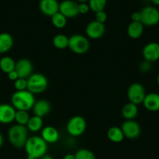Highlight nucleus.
Wrapping results in <instances>:
<instances>
[{"instance_id": "f257e3e1", "label": "nucleus", "mask_w": 159, "mask_h": 159, "mask_svg": "<svg viewBox=\"0 0 159 159\" xmlns=\"http://www.w3.org/2000/svg\"><path fill=\"white\" fill-rule=\"evenodd\" d=\"M27 157L40 159L48 152V144L41 136H31L28 138L24 145Z\"/></svg>"}, {"instance_id": "f03ea898", "label": "nucleus", "mask_w": 159, "mask_h": 159, "mask_svg": "<svg viewBox=\"0 0 159 159\" xmlns=\"http://www.w3.org/2000/svg\"><path fill=\"white\" fill-rule=\"evenodd\" d=\"M35 102L34 95L27 89L16 91L11 96V105L17 110L29 111L32 110Z\"/></svg>"}, {"instance_id": "7ed1b4c3", "label": "nucleus", "mask_w": 159, "mask_h": 159, "mask_svg": "<svg viewBox=\"0 0 159 159\" xmlns=\"http://www.w3.org/2000/svg\"><path fill=\"white\" fill-rule=\"evenodd\" d=\"M28 131L26 126L14 124L9 127L7 136L9 142L16 148H22L24 147L28 139Z\"/></svg>"}, {"instance_id": "20e7f679", "label": "nucleus", "mask_w": 159, "mask_h": 159, "mask_svg": "<svg viewBox=\"0 0 159 159\" xmlns=\"http://www.w3.org/2000/svg\"><path fill=\"white\" fill-rule=\"evenodd\" d=\"M26 80L27 90L34 95L44 93L48 86V79L41 73H33Z\"/></svg>"}, {"instance_id": "39448f33", "label": "nucleus", "mask_w": 159, "mask_h": 159, "mask_svg": "<svg viewBox=\"0 0 159 159\" xmlns=\"http://www.w3.org/2000/svg\"><path fill=\"white\" fill-rule=\"evenodd\" d=\"M68 48L75 54H84L90 49V42L82 34H73L69 37Z\"/></svg>"}, {"instance_id": "423d86ee", "label": "nucleus", "mask_w": 159, "mask_h": 159, "mask_svg": "<svg viewBox=\"0 0 159 159\" xmlns=\"http://www.w3.org/2000/svg\"><path fill=\"white\" fill-rule=\"evenodd\" d=\"M87 121L83 116H74L70 118L67 122L65 130L72 137H80L86 131Z\"/></svg>"}, {"instance_id": "0eeeda50", "label": "nucleus", "mask_w": 159, "mask_h": 159, "mask_svg": "<svg viewBox=\"0 0 159 159\" xmlns=\"http://www.w3.org/2000/svg\"><path fill=\"white\" fill-rule=\"evenodd\" d=\"M146 95V90L143 85L138 82L131 84L128 88L127 98L129 102L136 105L143 103Z\"/></svg>"}, {"instance_id": "6e6552de", "label": "nucleus", "mask_w": 159, "mask_h": 159, "mask_svg": "<svg viewBox=\"0 0 159 159\" xmlns=\"http://www.w3.org/2000/svg\"><path fill=\"white\" fill-rule=\"evenodd\" d=\"M140 14L143 26H153L159 23V10L154 6H145L141 9Z\"/></svg>"}, {"instance_id": "1a4fd4ad", "label": "nucleus", "mask_w": 159, "mask_h": 159, "mask_svg": "<svg viewBox=\"0 0 159 159\" xmlns=\"http://www.w3.org/2000/svg\"><path fill=\"white\" fill-rule=\"evenodd\" d=\"M125 138L128 139H136L139 138L141 133V127L140 124L134 120H125L121 126Z\"/></svg>"}, {"instance_id": "9d476101", "label": "nucleus", "mask_w": 159, "mask_h": 159, "mask_svg": "<svg viewBox=\"0 0 159 159\" xmlns=\"http://www.w3.org/2000/svg\"><path fill=\"white\" fill-rule=\"evenodd\" d=\"M86 34L93 40H97L103 37L105 33V26L104 23H99L96 20L90 21L86 26Z\"/></svg>"}, {"instance_id": "9b49d317", "label": "nucleus", "mask_w": 159, "mask_h": 159, "mask_svg": "<svg viewBox=\"0 0 159 159\" xmlns=\"http://www.w3.org/2000/svg\"><path fill=\"white\" fill-rule=\"evenodd\" d=\"M143 60L154 63L159 60V43L150 42L147 43L142 51Z\"/></svg>"}, {"instance_id": "f8f14e48", "label": "nucleus", "mask_w": 159, "mask_h": 159, "mask_svg": "<svg viewBox=\"0 0 159 159\" xmlns=\"http://www.w3.org/2000/svg\"><path fill=\"white\" fill-rule=\"evenodd\" d=\"M59 12L67 19L76 17L80 14L78 3L73 0H64L59 3Z\"/></svg>"}, {"instance_id": "ddd939ff", "label": "nucleus", "mask_w": 159, "mask_h": 159, "mask_svg": "<svg viewBox=\"0 0 159 159\" xmlns=\"http://www.w3.org/2000/svg\"><path fill=\"white\" fill-rule=\"evenodd\" d=\"M15 70L18 73L19 77L27 79L33 74L34 66L29 59L21 58L16 62Z\"/></svg>"}, {"instance_id": "4468645a", "label": "nucleus", "mask_w": 159, "mask_h": 159, "mask_svg": "<svg viewBox=\"0 0 159 159\" xmlns=\"http://www.w3.org/2000/svg\"><path fill=\"white\" fill-rule=\"evenodd\" d=\"M17 110L11 104H0V124H9L13 122Z\"/></svg>"}, {"instance_id": "2eb2a0df", "label": "nucleus", "mask_w": 159, "mask_h": 159, "mask_svg": "<svg viewBox=\"0 0 159 159\" xmlns=\"http://www.w3.org/2000/svg\"><path fill=\"white\" fill-rule=\"evenodd\" d=\"M39 9L44 15L51 17L59 12V3L57 0H40Z\"/></svg>"}, {"instance_id": "dca6fc26", "label": "nucleus", "mask_w": 159, "mask_h": 159, "mask_svg": "<svg viewBox=\"0 0 159 159\" xmlns=\"http://www.w3.org/2000/svg\"><path fill=\"white\" fill-rule=\"evenodd\" d=\"M32 110L34 115L44 118L51 112V104L46 99H39L36 101Z\"/></svg>"}, {"instance_id": "f3484780", "label": "nucleus", "mask_w": 159, "mask_h": 159, "mask_svg": "<svg viewBox=\"0 0 159 159\" xmlns=\"http://www.w3.org/2000/svg\"><path fill=\"white\" fill-rule=\"evenodd\" d=\"M41 137L47 144H55L59 139V133L55 127L47 126L42 128Z\"/></svg>"}, {"instance_id": "a211bd4d", "label": "nucleus", "mask_w": 159, "mask_h": 159, "mask_svg": "<svg viewBox=\"0 0 159 159\" xmlns=\"http://www.w3.org/2000/svg\"><path fill=\"white\" fill-rule=\"evenodd\" d=\"M143 105L150 112L159 111V94L155 93L147 94L143 99Z\"/></svg>"}, {"instance_id": "6ab92c4d", "label": "nucleus", "mask_w": 159, "mask_h": 159, "mask_svg": "<svg viewBox=\"0 0 159 159\" xmlns=\"http://www.w3.org/2000/svg\"><path fill=\"white\" fill-rule=\"evenodd\" d=\"M144 30V26L141 22H131L127 26V34L130 38L138 39L143 35Z\"/></svg>"}, {"instance_id": "aec40b11", "label": "nucleus", "mask_w": 159, "mask_h": 159, "mask_svg": "<svg viewBox=\"0 0 159 159\" xmlns=\"http://www.w3.org/2000/svg\"><path fill=\"white\" fill-rule=\"evenodd\" d=\"M138 112L139 110L137 105L129 102L123 106L121 113L122 116L124 117L126 120H134L137 117Z\"/></svg>"}, {"instance_id": "412c9836", "label": "nucleus", "mask_w": 159, "mask_h": 159, "mask_svg": "<svg viewBox=\"0 0 159 159\" xmlns=\"http://www.w3.org/2000/svg\"><path fill=\"white\" fill-rule=\"evenodd\" d=\"M14 40L12 35L8 33L0 34V54H6L12 49Z\"/></svg>"}, {"instance_id": "4be33fe9", "label": "nucleus", "mask_w": 159, "mask_h": 159, "mask_svg": "<svg viewBox=\"0 0 159 159\" xmlns=\"http://www.w3.org/2000/svg\"><path fill=\"white\" fill-rule=\"evenodd\" d=\"M107 137L109 141L114 143H120L125 138L121 127H111L107 131Z\"/></svg>"}, {"instance_id": "5701e85b", "label": "nucleus", "mask_w": 159, "mask_h": 159, "mask_svg": "<svg viewBox=\"0 0 159 159\" xmlns=\"http://www.w3.org/2000/svg\"><path fill=\"white\" fill-rule=\"evenodd\" d=\"M43 118L34 115V116H31L26 127L29 131L36 133L41 130L43 127Z\"/></svg>"}, {"instance_id": "b1692460", "label": "nucleus", "mask_w": 159, "mask_h": 159, "mask_svg": "<svg viewBox=\"0 0 159 159\" xmlns=\"http://www.w3.org/2000/svg\"><path fill=\"white\" fill-rule=\"evenodd\" d=\"M16 61L9 56H4L0 59V69L4 73L8 74L10 71L15 70Z\"/></svg>"}, {"instance_id": "393cba45", "label": "nucleus", "mask_w": 159, "mask_h": 159, "mask_svg": "<svg viewBox=\"0 0 159 159\" xmlns=\"http://www.w3.org/2000/svg\"><path fill=\"white\" fill-rule=\"evenodd\" d=\"M52 44L55 48L59 50L65 49L69 46V37L65 34H57L53 37Z\"/></svg>"}, {"instance_id": "a878e982", "label": "nucleus", "mask_w": 159, "mask_h": 159, "mask_svg": "<svg viewBox=\"0 0 159 159\" xmlns=\"http://www.w3.org/2000/svg\"><path fill=\"white\" fill-rule=\"evenodd\" d=\"M51 21L53 26L58 29H62L67 24V18L59 12L51 17Z\"/></svg>"}, {"instance_id": "bb28decb", "label": "nucleus", "mask_w": 159, "mask_h": 159, "mask_svg": "<svg viewBox=\"0 0 159 159\" xmlns=\"http://www.w3.org/2000/svg\"><path fill=\"white\" fill-rule=\"evenodd\" d=\"M30 116L28 111H24V110H17L15 115V120L17 124L22 126H26L28 121H29Z\"/></svg>"}, {"instance_id": "cd10ccee", "label": "nucleus", "mask_w": 159, "mask_h": 159, "mask_svg": "<svg viewBox=\"0 0 159 159\" xmlns=\"http://www.w3.org/2000/svg\"><path fill=\"white\" fill-rule=\"evenodd\" d=\"M106 4H107V0H88L90 9L94 12L104 10Z\"/></svg>"}, {"instance_id": "c85d7f7f", "label": "nucleus", "mask_w": 159, "mask_h": 159, "mask_svg": "<svg viewBox=\"0 0 159 159\" xmlns=\"http://www.w3.org/2000/svg\"><path fill=\"white\" fill-rule=\"evenodd\" d=\"M76 159H96L94 154L87 148H81L75 154Z\"/></svg>"}, {"instance_id": "c756f323", "label": "nucleus", "mask_w": 159, "mask_h": 159, "mask_svg": "<svg viewBox=\"0 0 159 159\" xmlns=\"http://www.w3.org/2000/svg\"><path fill=\"white\" fill-rule=\"evenodd\" d=\"M14 88L16 91H23L27 89V80L26 79L19 78L14 82Z\"/></svg>"}, {"instance_id": "7c9ffc66", "label": "nucleus", "mask_w": 159, "mask_h": 159, "mask_svg": "<svg viewBox=\"0 0 159 159\" xmlns=\"http://www.w3.org/2000/svg\"><path fill=\"white\" fill-rule=\"evenodd\" d=\"M151 67H152V63L143 60L139 65V70L143 73H147L151 70Z\"/></svg>"}, {"instance_id": "2f4dec72", "label": "nucleus", "mask_w": 159, "mask_h": 159, "mask_svg": "<svg viewBox=\"0 0 159 159\" xmlns=\"http://www.w3.org/2000/svg\"><path fill=\"white\" fill-rule=\"evenodd\" d=\"M108 19V16L107 13L104 12V10L102 11H99V12H95V20L99 23H104L106 22Z\"/></svg>"}, {"instance_id": "473e14b6", "label": "nucleus", "mask_w": 159, "mask_h": 159, "mask_svg": "<svg viewBox=\"0 0 159 159\" xmlns=\"http://www.w3.org/2000/svg\"><path fill=\"white\" fill-rule=\"evenodd\" d=\"M78 10H79L80 14L87 13V12L90 10L88 3H86V2L78 3Z\"/></svg>"}, {"instance_id": "72a5a7b5", "label": "nucleus", "mask_w": 159, "mask_h": 159, "mask_svg": "<svg viewBox=\"0 0 159 159\" xmlns=\"http://www.w3.org/2000/svg\"><path fill=\"white\" fill-rule=\"evenodd\" d=\"M7 75H8V79H9L10 81H12V82H15L17 79H18L19 78H20L18 75V73L17 72L16 70H13V71L9 72L7 74Z\"/></svg>"}, {"instance_id": "f704fd0d", "label": "nucleus", "mask_w": 159, "mask_h": 159, "mask_svg": "<svg viewBox=\"0 0 159 159\" xmlns=\"http://www.w3.org/2000/svg\"><path fill=\"white\" fill-rule=\"evenodd\" d=\"M132 22H141V14L140 12H134L131 15Z\"/></svg>"}, {"instance_id": "c9c22d12", "label": "nucleus", "mask_w": 159, "mask_h": 159, "mask_svg": "<svg viewBox=\"0 0 159 159\" xmlns=\"http://www.w3.org/2000/svg\"><path fill=\"white\" fill-rule=\"evenodd\" d=\"M62 159H76V157H75V155H73V154H67V155H65L63 157Z\"/></svg>"}, {"instance_id": "e433bc0d", "label": "nucleus", "mask_w": 159, "mask_h": 159, "mask_svg": "<svg viewBox=\"0 0 159 159\" xmlns=\"http://www.w3.org/2000/svg\"><path fill=\"white\" fill-rule=\"evenodd\" d=\"M40 159H54V158H53V157L51 156V155L46 154V155H44V156L41 157Z\"/></svg>"}, {"instance_id": "4c0bfd02", "label": "nucleus", "mask_w": 159, "mask_h": 159, "mask_svg": "<svg viewBox=\"0 0 159 159\" xmlns=\"http://www.w3.org/2000/svg\"><path fill=\"white\" fill-rule=\"evenodd\" d=\"M3 143H4V138H3V135L0 133V148H2V146L3 145Z\"/></svg>"}, {"instance_id": "58836bf2", "label": "nucleus", "mask_w": 159, "mask_h": 159, "mask_svg": "<svg viewBox=\"0 0 159 159\" xmlns=\"http://www.w3.org/2000/svg\"><path fill=\"white\" fill-rule=\"evenodd\" d=\"M151 1L156 6H159V0H151Z\"/></svg>"}, {"instance_id": "ea45409f", "label": "nucleus", "mask_w": 159, "mask_h": 159, "mask_svg": "<svg viewBox=\"0 0 159 159\" xmlns=\"http://www.w3.org/2000/svg\"><path fill=\"white\" fill-rule=\"evenodd\" d=\"M77 1L79 2L80 3H81V2H86L88 1V0H77Z\"/></svg>"}, {"instance_id": "a19ab883", "label": "nucleus", "mask_w": 159, "mask_h": 159, "mask_svg": "<svg viewBox=\"0 0 159 159\" xmlns=\"http://www.w3.org/2000/svg\"><path fill=\"white\" fill-rule=\"evenodd\" d=\"M157 85H158V86H159V73L157 76Z\"/></svg>"}, {"instance_id": "79ce46f5", "label": "nucleus", "mask_w": 159, "mask_h": 159, "mask_svg": "<svg viewBox=\"0 0 159 159\" xmlns=\"http://www.w3.org/2000/svg\"><path fill=\"white\" fill-rule=\"evenodd\" d=\"M26 159H35V158H30V157H27Z\"/></svg>"}]
</instances>
